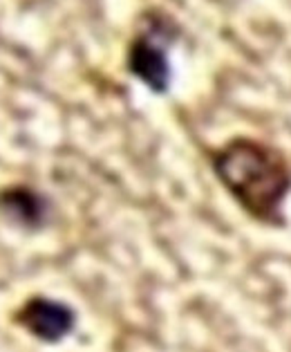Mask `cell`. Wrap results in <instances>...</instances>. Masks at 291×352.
Here are the masks:
<instances>
[{
    "mask_svg": "<svg viewBox=\"0 0 291 352\" xmlns=\"http://www.w3.org/2000/svg\"><path fill=\"white\" fill-rule=\"evenodd\" d=\"M213 170L233 200L262 225H280L291 191V166L273 146L237 137L211 155Z\"/></svg>",
    "mask_w": 291,
    "mask_h": 352,
    "instance_id": "obj_1",
    "label": "cell"
},
{
    "mask_svg": "<svg viewBox=\"0 0 291 352\" xmlns=\"http://www.w3.org/2000/svg\"><path fill=\"white\" fill-rule=\"evenodd\" d=\"M139 34L130 41L128 50V70L141 79L150 90L164 92L170 83V65L166 58V47L170 41L173 25L159 12H148Z\"/></svg>",
    "mask_w": 291,
    "mask_h": 352,
    "instance_id": "obj_2",
    "label": "cell"
},
{
    "mask_svg": "<svg viewBox=\"0 0 291 352\" xmlns=\"http://www.w3.org/2000/svg\"><path fill=\"white\" fill-rule=\"evenodd\" d=\"M16 321L36 339L56 343L72 332L76 316L72 307H67L65 303H58V300L45 296H36L30 298L27 303H23L19 314H16Z\"/></svg>",
    "mask_w": 291,
    "mask_h": 352,
    "instance_id": "obj_3",
    "label": "cell"
},
{
    "mask_svg": "<svg viewBox=\"0 0 291 352\" xmlns=\"http://www.w3.org/2000/svg\"><path fill=\"white\" fill-rule=\"evenodd\" d=\"M0 209L7 218L21 222L23 227H38L45 218V200L25 186L7 188L0 195Z\"/></svg>",
    "mask_w": 291,
    "mask_h": 352,
    "instance_id": "obj_4",
    "label": "cell"
}]
</instances>
